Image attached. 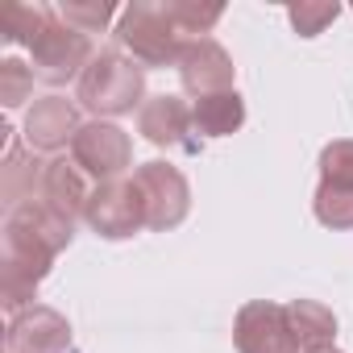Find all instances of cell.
Returning <instances> with one entry per match:
<instances>
[{
  "instance_id": "1",
  "label": "cell",
  "mask_w": 353,
  "mask_h": 353,
  "mask_svg": "<svg viewBox=\"0 0 353 353\" xmlns=\"http://www.w3.org/2000/svg\"><path fill=\"white\" fill-rule=\"evenodd\" d=\"M141 96H145V67L121 50H96V59L79 75V92H75V100L88 112H96V121L133 112L141 104Z\"/></svg>"
},
{
  "instance_id": "2",
  "label": "cell",
  "mask_w": 353,
  "mask_h": 353,
  "mask_svg": "<svg viewBox=\"0 0 353 353\" xmlns=\"http://www.w3.org/2000/svg\"><path fill=\"white\" fill-rule=\"evenodd\" d=\"M117 42L129 50L133 63L141 67H179V54L188 38L170 21L166 5H150V0H133L117 17Z\"/></svg>"
},
{
  "instance_id": "3",
  "label": "cell",
  "mask_w": 353,
  "mask_h": 353,
  "mask_svg": "<svg viewBox=\"0 0 353 353\" xmlns=\"http://www.w3.org/2000/svg\"><path fill=\"white\" fill-rule=\"evenodd\" d=\"M75 237V221L54 212L42 200H30L5 216V254H26V258H46L54 262Z\"/></svg>"
},
{
  "instance_id": "4",
  "label": "cell",
  "mask_w": 353,
  "mask_h": 353,
  "mask_svg": "<svg viewBox=\"0 0 353 353\" xmlns=\"http://www.w3.org/2000/svg\"><path fill=\"white\" fill-rule=\"evenodd\" d=\"M30 54H34V75H38L42 83H50V88H59V83H67V79H79V75L88 71V63L96 59L92 38H88L83 30L67 26L59 13H54L50 26L38 34V42L30 46Z\"/></svg>"
},
{
  "instance_id": "5",
  "label": "cell",
  "mask_w": 353,
  "mask_h": 353,
  "mask_svg": "<svg viewBox=\"0 0 353 353\" xmlns=\"http://www.w3.org/2000/svg\"><path fill=\"white\" fill-rule=\"evenodd\" d=\"M133 183L145 200V229L166 233V229H179L192 212V188L183 179L179 166L170 162H145L133 170Z\"/></svg>"
},
{
  "instance_id": "6",
  "label": "cell",
  "mask_w": 353,
  "mask_h": 353,
  "mask_svg": "<svg viewBox=\"0 0 353 353\" xmlns=\"http://www.w3.org/2000/svg\"><path fill=\"white\" fill-rule=\"evenodd\" d=\"M71 162L83 174H92L96 183H112V179H121V174L129 170V162H133V141L112 121H88L75 133V141H71Z\"/></svg>"
},
{
  "instance_id": "7",
  "label": "cell",
  "mask_w": 353,
  "mask_h": 353,
  "mask_svg": "<svg viewBox=\"0 0 353 353\" xmlns=\"http://www.w3.org/2000/svg\"><path fill=\"white\" fill-rule=\"evenodd\" d=\"M100 237L108 241H125L133 237L141 225H145V200L137 192L133 179H112V183H100L88 200V216H83Z\"/></svg>"
},
{
  "instance_id": "8",
  "label": "cell",
  "mask_w": 353,
  "mask_h": 353,
  "mask_svg": "<svg viewBox=\"0 0 353 353\" xmlns=\"http://www.w3.org/2000/svg\"><path fill=\"white\" fill-rule=\"evenodd\" d=\"M233 345H237V353H299L291 324H287V307L270 303V299L241 303V312L233 320Z\"/></svg>"
},
{
  "instance_id": "9",
  "label": "cell",
  "mask_w": 353,
  "mask_h": 353,
  "mask_svg": "<svg viewBox=\"0 0 353 353\" xmlns=\"http://www.w3.org/2000/svg\"><path fill=\"white\" fill-rule=\"evenodd\" d=\"M5 349L9 353H71V324L63 312L34 303V307L9 316Z\"/></svg>"
},
{
  "instance_id": "10",
  "label": "cell",
  "mask_w": 353,
  "mask_h": 353,
  "mask_svg": "<svg viewBox=\"0 0 353 353\" xmlns=\"http://www.w3.org/2000/svg\"><path fill=\"white\" fill-rule=\"evenodd\" d=\"M233 75H237V67L216 38H192L179 54V79L196 100L216 96V92H233Z\"/></svg>"
},
{
  "instance_id": "11",
  "label": "cell",
  "mask_w": 353,
  "mask_h": 353,
  "mask_svg": "<svg viewBox=\"0 0 353 353\" xmlns=\"http://www.w3.org/2000/svg\"><path fill=\"white\" fill-rule=\"evenodd\" d=\"M83 129L79 121V108L63 96H42L34 100V108L26 112V145L30 150H63L67 141H75V133Z\"/></svg>"
},
{
  "instance_id": "12",
  "label": "cell",
  "mask_w": 353,
  "mask_h": 353,
  "mask_svg": "<svg viewBox=\"0 0 353 353\" xmlns=\"http://www.w3.org/2000/svg\"><path fill=\"white\" fill-rule=\"evenodd\" d=\"M192 108L183 96H150L141 108H137V133L154 145H188L196 150V141H188V129H192Z\"/></svg>"
},
{
  "instance_id": "13",
  "label": "cell",
  "mask_w": 353,
  "mask_h": 353,
  "mask_svg": "<svg viewBox=\"0 0 353 353\" xmlns=\"http://www.w3.org/2000/svg\"><path fill=\"white\" fill-rule=\"evenodd\" d=\"M42 204H50L54 212H63L67 221L75 216H88V200H92V188L83 183V170L67 158H54L46 162V174H42V192H38Z\"/></svg>"
},
{
  "instance_id": "14",
  "label": "cell",
  "mask_w": 353,
  "mask_h": 353,
  "mask_svg": "<svg viewBox=\"0 0 353 353\" xmlns=\"http://www.w3.org/2000/svg\"><path fill=\"white\" fill-rule=\"evenodd\" d=\"M54 262L46 258H26V254H5V266H0V303L9 307V316L34 307V291L42 287V279L50 274Z\"/></svg>"
},
{
  "instance_id": "15",
  "label": "cell",
  "mask_w": 353,
  "mask_h": 353,
  "mask_svg": "<svg viewBox=\"0 0 353 353\" xmlns=\"http://www.w3.org/2000/svg\"><path fill=\"white\" fill-rule=\"evenodd\" d=\"M42 174H46V162L30 158L13 137H9V150H5V166H0V196H5V208H21L30 204L38 192H42Z\"/></svg>"
},
{
  "instance_id": "16",
  "label": "cell",
  "mask_w": 353,
  "mask_h": 353,
  "mask_svg": "<svg viewBox=\"0 0 353 353\" xmlns=\"http://www.w3.org/2000/svg\"><path fill=\"white\" fill-rule=\"evenodd\" d=\"M287 324H291V336L303 353L332 349V341H336V316H332V307H324L316 299H291Z\"/></svg>"
},
{
  "instance_id": "17",
  "label": "cell",
  "mask_w": 353,
  "mask_h": 353,
  "mask_svg": "<svg viewBox=\"0 0 353 353\" xmlns=\"http://www.w3.org/2000/svg\"><path fill=\"white\" fill-rule=\"evenodd\" d=\"M192 121L204 137H229L245 125V100L233 92H216V96H200L192 108Z\"/></svg>"
},
{
  "instance_id": "18",
  "label": "cell",
  "mask_w": 353,
  "mask_h": 353,
  "mask_svg": "<svg viewBox=\"0 0 353 353\" xmlns=\"http://www.w3.org/2000/svg\"><path fill=\"white\" fill-rule=\"evenodd\" d=\"M312 212L324 229H353V183L320 179V188L312 196Z\"/></svg>"
},
{
  "instance_id": "19",
  "label": "cell",
  "mask_w": 353,
  "mask_h": 353,
  "mask_svg": "<svg viewBox=\"0 0 353 353\" xmlns=\"http://www.w3.org/2000/svg\"><path fill=\"white\" fill-rule=\"evenodd\" d=\"M50 17H54V9H46V5H9L5 9V17H0V34H5V42H13V46H34L38 42V34L50 26Z\"/></svg>"
},
{
  "instance_id": "20",
  "label": "cell",
  "mask_w": 353,
  "mask_h": 353,
  "mask_svg": "<svg viewBox=\"0 0 353 353\" xmlns=\"http://www.w3.org/2000/svg\"><path fill=\"white\" fill-rule=\"evenodd\" d=\"M166 13L170 21L179 26V34L192 38H208V30L225 17V5H196V0H166Z\"/></svg>"
},
{
  "instance_id": "21",
  "label": "cell",
  "mask_w": 353,
  "mask_h": 353,
  "mask_svg": "<svg viewBox=\"0 0 353 353\" xmlns=\"http://www.w3.org/2000/svg\"><path fill=\"white\" fill-rule=\"evenodd\" d=\"M336 13H341L336 0H299V5L287 9V17H291V26H295L299 38H316V34H324V26L336 21Z\"/></svg>"
},
{
  "instance_id": "22",
  "label": "cell",
  "mask_w": 353,
  "mask_h": 353,
  "mask_svg": "<svg viewBox=\"0 0 353 353\" xmlns=\"http://www.w3.org/2000/svg\"><path fill=\"white\" fill-rule=\"evenodd\" d=\"M54 13H59L67 26L83 30V34H100V30L117 17V9L104 5V0H96V5H83V0H63V5H54Z\"/></svg>"
},
{
  "instance_id": "23",
  "label": "cell",
  "mask_w": 353,
  "mask_h": 353,
  "mask_svg": "<svg viewBox=\"0 0 353 353\" xmlns=\"http://www.w3.org/2000/svg\"><path fill=\"white\" fill-rule=\"evenodd\" d=\"M34 67H26V63H17V59H5L0 63V104L5 108H21L26 100H30V92H34Z\"/></svg>"
},
{
  "instance_id": "24",
  "label": "cell",
  "mask_w": 353,
  "mask_h": 353,
  "mask_svg": "<svg viewBox=\"0 0 353 353\" xmlns=\"http://www.w3.org/2000/svg\"><path fill=\"white\" fill-rule=\"evenodd\" d=\"M320 179L353 183V137H336L320 150Z\"/></svg>"
},
{
  "instance_id": "25",
  "label": "cell",
  "mask_w": 353,
  "mask_h": 353,
  "mask_svg": "<svg viewBox=\"0 0 353 353\" xmlns=\"http://www.w3.org/2000/svg\"><path fill=\"white\" fill-rule=\"evenodd\" d=\"M320 353H341V349H320Z\"/></svg>"
}]
</instances>
